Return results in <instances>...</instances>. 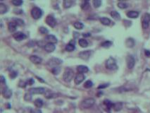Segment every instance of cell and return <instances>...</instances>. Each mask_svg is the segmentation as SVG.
<instances>
[{"label":"cell","instance_id":"1","mask_svg":"<svg viewBox=\"0 0 150 113\" xmlns=\"http://www.w3.org/2000/svg\"><path fill=\"white\" fill-rule=\"evenodd\" d=\"M106 67H107V69H109V70H112V71L117 70L118 66L116 64V60L111 56L109 57L106 62Z\"/></svg>","mask_w":150,"mask_h":113},{"label":"cell","instance_id":"2","mask_svg":"<svg viewBox=\"0 0 150 113\" xmlns=\"http://www.w3.org/2000/svg\"><path fill=\"white\" fill-rule=\"evenodd\" d=\"M74 76V72L71 69L67 68L65 69L64 74H63V79L66 82H71L72 81Z\"/></svg>","mask_w":150,"mask_h":113},{"label":"cell","instance_id":"3","mask_svg":"<svg viewBox=\"0 0 150 113\" xmlns=\"http://www.w3.org/2000/svg\"><path fill=\"white\" fill-rule=\"evenodd\" d=\"M43 12L41 9L38 7H34L31 10V16L34 19H39L42 17Z\"/></svg>","mask_w":150,"mask_h":113},{"label":"cell","instance_id":"4","mask_svg":"<svg viewBox=\"0 0 150 113\" xmlns=\"http://www.w3.org/2000/svg\"><path fill=\"white\" fill-rule=\"evenodd\" d=\"M95 103V101L94 98H87V99H85L84 101H82L81 102V106L83 108L85 109H87V108H90L91 107H92Z\"/></svg>","mask_w":150,"mask_h":113},{"label":"cell","instance_id":"5","mask_svg":"<svg viewBox=\"0 0 150 113\" xmlns=\"http://www.w3.org/2000/svg\"><path fill=\"white\" fill-rule=\"evenodd\" d=\"M150 23V14L148 13H144L142 20V26L143 29H147L148 28Z\"/></svg>","mask_w":150,"mask_h":113},{"label":"cell","instance_id":"6","mask_svg":"<svg viewBox=\"0 0 150 113\" xmlns=\"http://www.w3.org/2000/svg\"><path fill=\"white\" fill-rule=\"evenodd\" d=\"M126 63H127V67L129 69H132L135 64V59L133 57L132 55H128L126 57Z\"/></svg>","mask_w":150,"mask_h":113},{"label":"cell","instance_id":"7","mask_svg":"<svg viewBox=\"0 0 150 113\" xmlns=\"http://www.w3.org/2000/svg\"><path fill=\"white\" fill-rule=\"evenodd\" d=\"M92 54V50H85L82 51L79 53V57L83 60H87Z\"/></svg>","mask_w":150,"mask_h":113},{"label":"cell","instance_id":"8","mask_svg":"<svg viewBox=\"0 0 150 113\" xmlns=\"http://www.w3.org/2000/svg\"><path fill=\"white\" fill-rule=\"evenodd\" d=\"M45 21H46L47 24L49 25L50 27H52V28H54L56 25V20L52 15L47 16V17L46 18Z\"/></svg>","mask_w":150,"mask_h":113},{"label":"cell","instance_id":"9","mask_svg":"<svg viewBox=\"0 0 150 113\" xmlns=\"http://www.w3.org/2000/svg\"><path fill=\"white\" fill-rule=\"evenodd\" d=\"M63 63V61L59 58H52L48 61V65L50 67H58Z\"/></svg>","mask_w":150,"mask_h":113},{"label":"cell","instance_id":"10","mask_svg":"<svg viewBox=\"0 0 150 113\" xmlns=\"http://www.w3.org/2000/svg\"><path fill=\"white\" fill-rule=\"evenodd\" d=\"M31 94H44L46 93V90L44 88L38 87V88H30L29 91Z\"/></svg>","mask_w":150,"mask_h":113},{"label":"cell","instance_id":"11","mask_svg":"<svg viewBox=\"0 0 150 113\" xmlns=\"http://www.w3.org/2000/svg\"><path fill=\"white\" fill-rule=\"evenodd\" d=\"M13 37L17 41H21L26 38V35L22 32H17L13 35Z\"/></svg>","mask_w":150,"mask_h":113},{"label":"cell","instance_id":"12","mask_svg":"<svg viewBox=\"0 0 150 113\" xmlns=\"http://www.w3.org/2000/svg\"><path fill=\"white\" fill-rule=\"evenodd\" d=\"M85 79V76L83 74H78L75 77L74 82L76 85H79L84 81Z\"/></svg>","mask_w":150,"mask_h":113},{"label":"cell","instance_id":"13","mask_svg":"<svg viewBox=\"0 0 150 113\" xmlns=\"http://www.w3.org/2000/svg\"><path fill=\"white\" fill-rule=\"evenodd\" d=\"M2 95H3V96L5 98L9 99L11 97V95H12V91H11V90H10L9 88L5 87L3 89V90H2Z\"/></svg>","mask_w":150,"mask_h":113},{"label":"cell","instance_id":"14","mask_svg":"<svg viewBox=\"0 0 150 113\" xmlns=\"http://www.w3.org/2000/svg\"><path fill=\"white\" fill-rule=\"evenodd\" d=\"M45 41L48 42V43H52V44H55L57 43V38L54 36V35H48L45 37Z\"/></svg>","mask_w":150,"mask_h":113},{"label":"cell","instance_id":"15","mask_svg":"<svg viewBox=\"0 0 150 113\" xmlns=\"http://www.w3.org/2000/svg\"><path fill=\"white\" fill-rule=\"evenodd\" d=\"M30 60L33 64H39L42 62V58L37 55H31L30 56Z\"/></svg>","mask_w":150,"mask_h":113},{"label":"cell","instance_id":"16","mask_svg":"<svg viewBox=\"0 0 150 113\" xmlns=\"http://www.w3.org/2000/svg\"><path fill=\"white\" fill-rule=\"evenodd\" d=\"M77 70H78L79 74H84V73L88 72L89 68L87 66H85V65H80V66L77 67Z\"/></svg>","mask_w":150,"mask_h":113},{"label":"cell","instance_id":"17","mask_svg":"<svg viewBox=\"0 0 150 113\" xmlns=\"http://www.w3.org/2000/svg\"><path fill=\"white\" fill-rule=\"evenodd\" d=\"M56 49V46L52 43H47L44 46V50L47 52H52Z\"/></svg>","mask_w":150,"mask_h":113},{"label":"cell","instance_id":"18","mask_svg":"<svg viewBox=\"0 0 150 113\" xmlns=\"http://www.w3.org/2000/svg\"><path fill=\"white\" fill-rule=\"evenodd\" d=\"M139 13L136 11H129L127 13V16L130 19H137L139 16Z\"/></svg>","mask_w":150,"mask_h":113},{"label":"cell","instance_id":"19","mask_svg":"<svg viewBox=\"0 0 150 113\" xmlns=\"http://www.w3.org/2000/svg\"><path fill=\"white\" fill-rule=\"evenodd\" d=\"M16 28H17V25L13 22V21H11L8 24V29L9 32L11 33H13L16 31Z\"/></svg>","mask_w":150,"mask_h":113},{"label":"cell","instance_id":"20","mask_svg":"<svg viewBox=\"0 0 150 113\" xmlns=\"http://www.w3.org/2000/svg\"><path fill=\"white\" fill-rule=\"evenodd\" d=\"M66 50L67 52H72L75 49V41H71L65 47Z\"/></svg>","mask_w":150,"mask_h":113},{"label":"cell","instance_id":"21","mask_svg":"<svg viewBox=\"0 0 150 113\" xmlns=\"http://www.w3.org/2000/svg\"><path fill=\"white\" fill-rule=\"evenodd\" d=\"M113 108L116 112H118V111L121 110L123 108V103L121 102H118L114 103Z\"/></svg>","mask_w":150,"mask_h":113},{"label":"cell","instance_id":"22","mask_svg":"<svg viewBox=\"0 0 150 113\" xmlns=\"http://www.w3.org/2000/svg\"><path fill=\"white\" fill-rule=\"evenodd\" d=\"M126 46L129 48H132L135 45V40L132 38H128L126 41Z\"/></svg>","mask_w":150,"mask_h":113},{"label":"cell","instance_id":"23","mask_svg":"<svg viewBox=\"0 0 150 113\" xmlns=\"http://www.w3.org/2000/svg\"><path fill=\"white\" fill-rule=\"evenodd\" d=\"M110 14H111V17L114 19H115L116 21H119L120 19V13L118 12V11H111Z\"/></svg>","mask_w":150,"mask_h":113},{"label":"cell","instance_id":"24","mask_svg":"<svg viewBox=\"0 0 150 113\" xmlns=\"http://www.w3.org/2000/svg\"><path fill=\"white\" fill-rule=\"evenodd\" d=\"M100 22L102 23V24L104 25H109L111 23V21L108 18H106V17H102L99 19Z\"/></svg>","mask_w":150,"mask_h":113},{"label":"cell","instance_id":"25","mask_svg":"<svg viewBox=\"0 0 150 113\" xmlns=\"http://www.w3.org/2000/svg\"><path fill=\"white\" fill-rule=\"evenodd\" d=\"M90 2L88 1H83L81 4V8L84 11H87L90 9Z\"/></svg>","mask_w":150,"mask_h":113},{"label":"cell","instance_id":"26","mask_svg":"<svg viewBox=\"0 0 150 113\" xmlns=\"http://www.w3.org/2000/svg\"><path fill=\"white\" fill-rule=\"evenodd\" d=\"M78 43H79V45H80L81 47H83V48L87 47L88 46V42H87L85 39H83V38H82V39H79V40H78Z\"/></svg>","mask_w":150,"mask_h":113},{"label":"cell","instance_id":"27","mask_svg":"<svg viewBox=\"0 0 150 113\" xmlns=\"http://www.w3.org/2000/svg\"><path fill=\"white\" fill-rule=\"evenodd\" d=\"M104 104L106 105V107L107 108V110H108V113L110 112V110L114 106V103H112L111 101H108V100H105V101H104Z\"/></svg>","mask_w":150,"mask_h":113},{"label":"cell","instance_id":"28","mask_svg":"<svg viewBox=\"0 0 150 113\" xmlns=\"http://www.w3.org/2000/svg\"><path fill=\"white\" fill-rule=\"evenodd\" d=\"M74 4V1H71V0H65L64 1V7L65 9H68L71 6H72V5Z\"/></svg>","mask_w":150,"mask_h":113},{"label":"cell","instance_id":"29","mask_svg":"<svg viewBox=\"0 0 150 113\" xmlns=\"http://www.w3.org/2000/svg\"><path fill=\"white\" fill-rule=\"evenodd\" d=\"M73 26L75 27V28L78 30H82L84 28V24L80 21H76L73 23Z\"/></svg>","mask_w":150,"mask_h":113},{"label":"cell","instance_id":"30","mask_svg":"<svg viewBox=\"0 0 150 113\" xmlns=\"http://www.w3.org/2000/svg\"><path fill=\"white\" fill-rule=\"evenodd\" d=\"M8 8L7 6L2 3H0V14H4L5 13L7 12Z\"/></svg>","mask_w":150,"mask_h":113},{"label":"cell","instance_id":"31","mask_svg":"<svg viewBox=\"0 0 150 113\" xmlns=\"http://www.w3.org/2000/svg\"><path fill=\"white\" fill-rule=\"evenodd\" d=\"M34 104L35 105V107L37 108H40L43 106V101L40 98H37L35 101H34Z\"/></svg>","mask_w":150,"mask_h":113},{"label":"cell","instance_id":"32","mask_svg":"<svg viewBox=\"0 0 150 113\" xmlns=\"http://www.w3.org/2000/svg\"><path fill=\"white\" fill-rule=\"evenodd\" d=\"M12 21H13L17 26H22L24 25V21L22 19H13L12 20Z\"/></svg>","mask_w":150,"mask_h":113},{"label":"cell","instance_id":"33","mask_svg":"<svg viewBox=\"0 0 150 113\" xmlns=\"http://www.w3.org/2000/svg\"><path fill=\"white\" fill-rule=\"evenodd\" d=\"M112 44H113L112 42L107 40V41H105V42L102 43V44H101V46H102V47H104V48H108V47H110L112 45Z\"/></svg>","mask_w":150,"mask_h":113},{"label":"cell","instance_id":"34","mask_svg":"<svg viewBox=\"0 0 150 113\" xmlns=\"http://www.w3.org/2000/svg\"><path fill=\"white\" fill-rule=\"evenodd\" d=\"M118 8H120L121 9H125L128 7V4L124 1H120L118 3Z\"/></svg>","mask_w":150,"mask_h":113},{"label":"cell","instance_id":"35","mask_svg":"<svg viewBox=\"0 0 150 113\" xmlns=\"http://www.w3.org/2000/svg\"><path fill=\"white\" fill-rule=\"evenodd\" d=\"M52 72L54 75H58L61 72V68L59 67H55L52 69Z\"/></svg>","mask_w":150,"mask_h":113},{"label":"cell","instance_id":"36","mask_svg":"<svg viewBox=\"0 0 150 113\" xmlns=\"http://www.w3.org/2000/svg\"><path fill=\"white\" fill-rule=\"evenodd\" d=\"M11 3H12L14 6H21L23 2V1H21V0H13L12 1H11Z\"/></svg>","mask_w":150,"mask_h":113},{"label":"cell","instance_id":"37","mask_svg":"<svg viewBox=\"0 0 150 113\" xmlns=\"http://www.w3.org/2000/svg\"><path fill=\"white\" fill-rule=\"evenodd\" d=\"M45 97H46V98H47V99H50V98H55V97H57V94L49 92V93H46Z\"/></svg>","mask_w":150,"mask_h":113},{"label":"cell","instance_id":"38","mask_svg":"<svg viewBox=\"0 0 150 113\" xmlns=\"http://www.w3.org/2000/svg\"><path fill=\"white\" fill-rule=\"evenodd\" d=\"M24 100L25 101H30L32 100V94L30 92L26 93L24 95Z\"/></svg>","mask_w":150,"mask_h":113},{"label":"cell","instance_id":"39","mask_svg":"<svg viewBox=\"0 0 150 113\" xmlns=\"http://www.w3.org/2000/svg\"><path fill=\"white\" fill-rule=\"evenodd\" d=\"M92 86H93V83L91 81H87L85 83L84 87L85 88H90L91 87H92Z\"/></svg>","mask_w":150,"mask_h":113},{"label":"cell","instance_id":"40","mask_svg":"<svg viewBox=\"0 0 150 113\" xmlns=\"http://www.w3.org/2000/svg\"><path fill=\"white\" fill-rule=\"evenodd\" d=\"M93 4L95 8H99L102 4V1L101 0H94L93 1Z\"/></svg>","mask_w":150,"mask_h":113},{"label":"cell","instance_id":"41","mask_svg":"<svg viewBox=\"0 0 150 113\" xmlns=\"http://www.w3.org/2000/svg\"><path fill=\"white\" fill-rule=\"evenodd\" d=\"M27 85H28L27 81H23V80H21L19 81V83H18V86L21 87V88H25Z\"/></svg>","mask_w":150,"mask_h":113},{"label":"cell","instance_id":"42","mask_svg":"<svg viewBox=\"0 0 150 113\" xmlns=\"http://www.w3.org/2000/svg\"><path fill=\"white\" fill-rule=\"evenodd\" d=\"M39 31H40V33H42V34H45V33H48V30L46 28H44V27H40Z\"/></svg>","mask_w":150,"mask_h":113},{"label":"cell","instance_id":"43","mask_svg":"<svg viewBox=\"0 0 150 113\" xmlns=\"http://www.w3.org/2000/svg\"><path fill=\"white\" fill-rule=\"evenodd\" d=\"M13 13L16 14H21L23 13V10L21 9H13Z\"/></svg>","mask_w":150,"mask_h":113},{"label":"cell","instance_id":"44","mask_svg":"<svg viewBox=\"0 0 150 113\" xmlns=\"http://www.w3.org/2000/svg\"><path fill=\"white\" fill-rule=\"evenodd\" d=\"M17 76H18V73L16 71H13L10 74V77L12 78V79H15Z\"/></svg>","mask_w":150,"mask_h":113},{"label":"cell","instance_id":"45","mask_svg":"<svg viewBox=\"0 0 150 113\" xmlns=\"http://www.w3.org/2000/svg\"><path fill=\"white\" fill-rule=\"evenodd\" d=\"M108 86H109V83H105V84H102L100 86H98V89H102V88H107Z\"/></svg>","mask_w":150,"mask_h":113},{"label":"cell","instance_id":"46","mask_svg":"<svg viewBox=\"0 0 150 113\" xmlns=\"http://www.w3.org/2000/svg\"><path fill=\"white\" fill-rule=\"evenodd\" d=\"M34 83H35V81H34L33 79H29L27 80V83H28V85H32Z\"/></svg>","mask_w":150,"mask_h":113},{"label":"cell","instance_id":"47","mask_svg":"<svg viewBox=\"0 0 150 113\" xmlns=\"http://www.w3.org/2000/svg\"><path fill=\"white\" fill-rule=\"evenodd\" d=\"M1 83H3V84H5V83H6V80H5V79H4V77L3 76H1Z\"/></svg>","mask_w":150,"mask_h":113},{"label":"cell","instance_id":"48","mask_svg":"<svg viewBox=\"0 0 150 113\" xmlns=\"http://www.w3.org/2000/svg\"><path fill=\"white\" fill-rule=\"evenodd\" d=\"M144 53H145V55L147 56H150V50H144Z\"/></svg>","mask_w":150,"mask_h":113},{"label":"cell","instance_id":"49","mask_svg":"<svg viewBox=\"0 0 150 113\" xmlns=\"http://www.w3.org/2000/svg\"><path fill=\"white\" fill-rule=\"evenodd\" d=\"M83 37H90V36H91V34H90V33H83Z\"/></svg>","mask_w":150,"mask_h":113},{"label":"cell","instance_id":"50","mask_svg":"<svg viewBox=\"0 0 150 113\" xmlns=\"http://www.w3.org/2000/svg\"><path fill=\"white\" fill-rule=\"evenodd\" d=\"M36 78L37 79H38V81H39L42 82V83H44V80H42L41 78H39V77H37V76H36Z\"/></svg>","mask_w":150,"mask_h":113},{"label":"cell","instance_id":"51","mask_svg":"<svg viewBox=\"0 0 150 113\" xmlns=\"http://www.w3.org/2000/svg\"><path fill=\"white\" fill-rule=\"evenodd\" d=\"M35 113H42V112L40 110H35Z\"/></svg>","mask_w":150,"mask_h":113}]
</instances>
